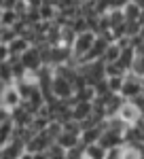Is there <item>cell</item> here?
Returning a JSON list of instances; mask_svg holds the SVG:
<instances>
[{
	"instance_id": "1",
	"label": "cell",
	"mask_w": 144,
	"mask_h": 159,
	"mask_svg": "<svg viewBox=\"0 0 144 159\" xmlns=\"http://www.w3.org/2000/svg\"><path fill=\"white\" fill-rule=\"evenodd\" d=\"M96 38H97V34H93V32H83V34H79V36L74 38V43H72V47H70L72 61H74V64H79V61L89 53V49H91L93 43H96Z\"/></svg>"
},
{
	"instance_id": "2",
	"label": "cell",
	"mask_w": 144,
	"mask_h": 159,
	"mask_svg": "<svg viewBox=\"0 0 144 159\" xmlns=\"http://www.w3.org/2000/svg\"><path fill=\"white\" fill-rule=\"evenodd\" d=\"M79 72L83 74L85 83L89 87H96L100 81L106 79V64L104 61H91V64H81Z\"/></svg>"
},
{
	"instance_id": "3",
	"label": "cell",
	"mask_w": 144,
	"mask_h": 159,
	"mask_svg": "<svg viewBox=\"0 0 144 159\" xmlns=\"http://www.w3.org/2000/svg\"><path fill=\"white\" fill-rule=\"evenodd\" d=\"M51 96L55 100H61V102H70V100L74 98L72 83L68 79H64V76L53 72V79H51Z\"/></svg>"
},
{
	"instance_id": "4",
	"label": "cell",
	"mask_w": 144,
	"mask_h": 159,
	"mask_svg": "<svg viewBox=\"0 0 144 159\" xmlns=\"http://www.w3.org/2000/svg\"><path fill=\"white\" fill-rule=\"evenodd\" d=\"M19 61H21V66L25 68L28 74H38L43 68H45L43 55H40V49H38V47H30V49L19 57Z\"/></svg>"
},
{
	"instance_id": "5",
	"label": "cell",
	"mask_w": 144,
	"mask_h": 159,
	"mask_svg": "<svg viewBox=\"0 0 144 159\" xmlns=\"http://www.w3.org/2000/svg\"><path fill=\"white\" fill-rule=\"evenodd\" d=\"M142 85L144 81L142 79H138V76H133L132 72L125 74V79H123V87H121V98L127 100V102H132L133 98H138L140 93H142Z\"/></svg>"
},
{
	"instance_id": "6",
	"label": "cell",
	"mask_w": 144,
	"mask_h": 159,
	"mask_svg": "<svg viewBox=\"0 0 144 159\" xmlns=\"http://www.w3.org/2000/svg\"><path fill=\"white\" fill-rule=\"evenodd\" d=\"M51 144H53V140L47 136V132H40V134H34L30 140H28V144H25V153H30V155L45 153Z\"/></svg>"
},
{
	"instance_id": "7",
	"label": "cell",
	"mask_w": 144,
	"mask_h": 159,
	"mask_svg": "<svg viewBox=\"0 0 144 159\" xmlns=\"http://www.w3.org/2000/svg\"><path fill=\"white\" fill-rule=\"evenodd\" d=\"M100 147H104L106 151H115V148H123L125 144V138L121 132H112V129H106L104 127V132L100 136V142H97Z\"/></svg>"
},
{
	"instance_id": "8",
	"label": "cell",
	"mask_w": 144,
	"mask_h": 159,
	"mask_svg": "<svg viewBox=\"0 0 144 159\" xmlns=\"http://www.w3.org/2000/svg\"><path fill=\"white\" fill-rule=\"evenodd\" d=\"M93 112V104L91 102H74L72 100V106H70V115H72V121L74 123H81L87 121Z\"/></svg>"
},
{
	"instance_id": "9",
	"label": "cell",
	"mask_w": 144,
	"mask_h": 159,
	"mask_svg": "<svg viewBox=\"0 0 144 159\" xmlns=\"http://www.w3.org/2000/svg\"><path fill=\"white\" fill-rule=\"evenodd\" d=\"M117 117H119V119L125 123L127 127H132V125H136V123L140 121V110L136 108L132 102H127V100H125V102L121 104V108H119V112H117Z\"/></svg>"
},
{
	"instance_id": "10",
	"label": "cell",
	"mask_w": 144,
	"mask_h": 159,
	"mask_svg": "<svg viewBox=\"0 0 144 159\" xmlns=\"http://www.w3.org/2000/svg\"><path fill=\"white\" fill-rule=\"evenodd\" d=\"M24 153H25V144L21 140L13 138L9 144H4L0 148V159H19Z\"/></svg>"
},
{
	"instance_id": "11",
	"label": "cell",
	"mask_w": 144,
	"mask_h": 159,
	"mask_svg": "<svg viewBox=\"0 0 144 159\" xmlns=\"http://www.w3.org/2000/svg\"><path fill=\"white\" fill-rule=\"evenodd\" d=\"M55 144L68 153V151H72V148L81 147V134H74V132H66V129H61V134L55 138Z\"/></svg>"
},
{
	"instance_id": "12",
	"label": "cell",
	"mask_w": 144,
	"mask_h": 159,
	"mask_svg": "<svg viewBox=\"0 0 144 159\" xmlns=\"http://www.w3.org/2000/svg\"><path fill=\"white\" fill-rule=\"evenodd\" d=\"M0 104L7 106L9 110H15L17 106H21V98H19L15 85H7L2 89V93H0Z\"/></svg>"
},
{
	"instance_id": "13",
	"label": "cell",
	"mask_w": 144,
	"mask_h": 159,
	"mask_svg": "<svg viewBox=\"0 0 144 159\" xmlns=\"http://www.w3.org/2000/svg\"><path fill=\"white\" fill-rule=\"evenodd\" d=\"M32 119H34V115H30V112L24 108V104L17 106L15 110H11V121H13L15 127H30Z\"/></svg>"
},
{
	"instance_id": "14",
	"label": "cell",
	"mask_w": 144,
	"mask_h": 159,
	"mask_svg": "<svg viewBox=\"0 0 144 159\" xmlns=\"http://www.w3.org/2000/svg\"><path fill=\"white\" fill-rule=\"evenodd\" d=\"M121 13H123V21H127V24H132V21H140V15H142L140 4H138V2H133V0L123 2Z\"/></svg>"
},
{
	"instance_id": "15",
	"label": "cell",
	"mask_w": 144,
	"mask_h": 159,
	"mask_svg": "<svg viewBox=\"0 0 144 159\" xmlns=\"http://www.w3.org/2000/svg\"><path fill=\"white\" fill-rule=\"evenodd\" d=\"M104 132V123L97 125V127H89V129H83L81 132V147H89V144H96L100 142V136Z\"/></svg>"
},
{
	"instance_id": "16",
	"label": "cell",
	"mask_w": 144,
	"mask_h": 159,
	"mask_svg": "<svg viewBox=\"0 0 144 159\" xmlns=\"http://www.w3.org/2000/svg\"><path fill=\"white\" fill-rule=\"evenodd\" d=\"M38 15H40V21L53 24V21L57 19V7H55V2H40Z\"/></svg>"
},
{
	"instance_id": "17",
	"label": "cell",
	"mask_w": 144,
	"mask_h": 159,
	"mask_svg": "<svg viewBox=\"0 0 144 159\" xmlns=\"http://www.w3.org/2000/svg\"><path fill=\"white\" fill-rule=\"evenodd\" d=\"M83 155L85 159H106L108 151L104 147H100V144H89V147H83Z\"/></svg>"
},
{
	"instance_id": "18",
	"label": "cell",
	"mask_w": 144,
	"mask_h": 159,
	"mask_svg": "<svg viewBox=\"0 0 144 159\" xmlns=\"http://www.w3.org/2000/svg\"><path fill=\"white\" fill-rule=\"evenodd\" d=\"M121 47H119V43H110L108 45V49H106V53H104V57H102V61L106 64V66H110V64H117L119 61V57H121Z\"/></svg>"
},
{
	"instance_id": "19",
	"label": "cell",
	"mask_w": 144,
	"mask_h": 159,
	"mask_svg": "<svg viewBox=\"0 0 144 159\" xmlns=\"http://www.w3.org/2000/svg\"><path fill=\"white\" fill-rule=\"evenodd\" d=\"M13 132H15V125L13 121H7V123H0V148L4 144H9L13 140Z\"/></svg>"
},
{
	"instance_id": "20",
	"label": "cell",
	"mask_w": 144,
	"mask_h": 159,
	"mask_svg": "<svg viewBox=\"0 0 144 159\" xmlns=\"http://www.w3.org/2000/svg\"><path fill=\"white\" fill-rule=\"evenodd\" d=\"M17 21H19V17H17V13L13 11V9L0 13V28H13Z\"/></svg>"
},
{
	"instance_id": "21",
	"label": "cell",
	"mask_w": 144,
	"mask_h": 159,
	"mask_svg": "<svg viewBox=\"0 0 144 159\" xmlns=\"http://www.w3.org/2000/svg\"><path fill=\"white\" fill-rule=\"evenodd\" d=\"M132 74L144 81V53L136 55V61H133V66H132Z\"/></svg>"
},
{
	"instance_id": "22",
	"label": "cell",
	"mask_w": 144,
	"mask_h": 159,
	"mask_svg": "<svg viewBox=\"0 0 144 159\" xmlns=\"http://www.w3.org/2000/svg\"><path fill=\"white\" fill-rule=\"evenodd\" d=\"M47 159H66V151L60 148L55 142H53V144L47 148Z\"/></svg>"
},
{
	"instance_id": "23",
	"label": "cell",
	"mask_w": 144,
	"mask_h": 159,
	"mask_svg": "<svg viewBox=\"0 0 144 159\" xmlns=\"http://www.w3.org/2000/svg\"><path fill=\"white\" fill-rule=\"evenodd\" d=\"M123 79H125V76H112V79H106V81H108V89H110V93H121V87H123Z\"/></svg>"
},
{
	"instance_id": "24",
	"label": "cell",
	"mask_w": 144,
	"mask_h": 159,
	"mask_svg": "<svg viewBox=\"0 0 144 159\" xmlns=\"http://www.w3.org/2000/svg\"><path fill=\"white\" fill-rule=\"evenodd\" d=\"M9 60H11V53H9V47L0 43V64H7Z\"/></svg>"
},
{
	"instance_id": "25",
	"label": "cell",
	"mask_w": 144,
	"mask_h": 159,
	"mask_svg": "<svg viewBox=\"0 0 144 159\" xmlns=\"http://www.w3.org/2000/svg\"><path fill=\"white\" fill-rule=\"evenodd\" d=\"M7 121H11V110L0 104V123H7Z\"/></svg>"
},
{
	"instance_id": "26",
	"label": "cell",
	"mask_w": 144,
	"mask_h": 159,
	"mask_svg": "<svg viewBox=\"0 0 144 159\" xmlns=\"http://www.w3.org/2000/svg\"><path fill=\"white\" fill-rule=\"evenodd\" d=\"M132 104H133V106H136L138 110H140V115L144 112V96H142V93H140L138 98H133V100H132Z\"/></svg>"
},
{
	"instance_id": "27",
	"label": "cell",
	"mask_w": 144,
	"mask_h": 159,
	"mask_svg": "<svg viewBox=\"0 0 144 159\" xmlns=\"http://www.w3.org/2000/svg\"><path fill=\"white\" fill-rule=\"evenodd\" d=\"M106 159H121V148H115V151H108Z\"/></svg>"
},
{
	"instance_id": "28",
	"label": "cell",
	"mask_w": 144,
	"mask_h": 159,
	"mask_svg": "<svg viewBox=\"0 0 144 159\" xmlns=\"http://www.w3.org/2000/svg\"><path fill=\"white\" fill-rule=\"evenodd\" d=\"M138 38H140V40H144V25H140V32H138Z\"/></svg>"
},
{
	"instance_id": "29",
	"label": "cell",
	"mask_w": 144,
	"mask_h": 159,
	"mask_svg": "<svg viewBox=\"0 0 144 159\" xmlns=\"http://www.w3.org/2000/svg\"><path fill=\"white\" fill-rule=\"evenodd\" d=\"M19 159H34V157H32L30 153H24V155H21V157H19Z\"/></svg>"
},
{
	"instance_id": "30",
	"label": "cell",
	"mask_w": 144,
	"mask_h": 159,
	"mask_svg": "<svg viewBox=\"0 0 144 159\" xmlns=\"http://www.w3.org/2000/svg\"><path fill=\"white\" fill-rule=\"evenodd\" d=\"M142 96H144V85H142Z\"/></svg>"
}]
</instances>
